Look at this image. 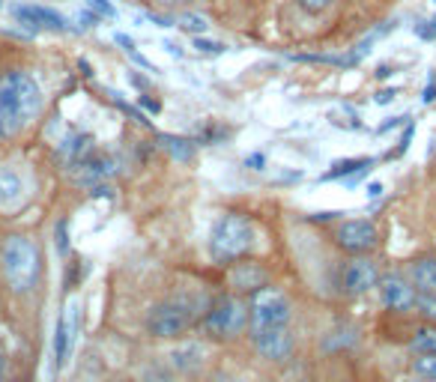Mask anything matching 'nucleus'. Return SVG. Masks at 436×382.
I'll use <instances>...</instances> for the list:
<instances>
[{"instance_id": "obj_1", "label": "nucleus", "mask_w": 436, "mask_h": 382, "mask_svg": "<svg viewBox=\"0 0 436 382\" xmlns=\"http://www.w3.org/2000/svg\"><path fill=\"white\" fill-rule=\"evenodd\" d=\"M42 93L27 72L0 75V138H15L39 114Z\"/></svg>"}, {"instance_id": "obj_2", "label": "nucleus", "mask_w": 436, "mask_h": 382, "mask_svg": "<svg viewBox=\"0 0 436 382\" xmlns=\"http://www.w3.org/2000/svg\"><path fill=\"white\" fill-rule=\"evenodd\" d=\"M254 248V224L239 215V212H227L212 224L209 233V257L216 263H233L245 257Z\"/></svg>"}, {"instance_id": "obj_3", "label": "nucleus", "mask_w": 436, "mask_h": 382, "mask_svg": "<svg viewBox=\"0 0 436 382\" xmlns=\"http://www.w3.org/2000/svg\"><path fill=\"white\" fill-rule=\"evenodd\" d=\"M42 272V257L36 242L27 239V236H9L3 245V275L9 281V287L18 290V293H27V290L36 287Z\"/></svg>"}, {"instance_id": "obj_4", "label": "nucleus", "mask_w": 436, "mask_h": 382, "mask_svg": "<svg viewBox=\"0 0 436 382\" xmlns=\"http://www.w3.org/2000/svg\"><path fill=\"white\" fill-rule=\"evenodd\" d=\"M192 325H195V305L183 296L164 299L159 305H153L147 313V332L153 338H162V341L180 338V334H185Z\"/></svg>"}, {"instance_id": "obj_5", "label": "nucleus", "mask_w": 436, "mask_h": 382, "mask_svg": "<svg viewBox=\"0 0 436 382\" xmlns=\"http://www.w3.org/2000/svg\"><path fill=\"white\" fill-rule=\"evenodd\" d=\"M290 317H293V305L290 299L281 293L278 287H260L251 293L248 302V320H251V332L260 329H287Z\"/></svg>"}, {"instance_id": "obj_6", "label": "nucleus", "mask_w": 436, "mask_h": 382, "mask_svg": "<svg viewBox=\"0 0 436 382\" xmlns=\"http://www.w3.org/2000/svg\"><path fill=\"white\" fill-rule=\"evenodd\" d=\"M245 323H248V305H245L239 296H221L212 302V308L206 311L204 329L209 338L230 341L245 329Z\"/></svg>"}, {"instance_id": "obj_7", "label": "nucleus", "mask_w": 436, "mask_h": 382, "mask_svg": "<svg viewBox=\"0 0 436 382\" xmlns=\"http://www.w3.org/2000/svg\"><path fill=\"white\" fill-rule=\"evenodd\" d=\"M335 242L341 245L344 251H350V254H365V251H371L374 245L379 242V233L374 227V221H367V218H350V221H344L338 233H335Z\"/></svg>"}, {"instance_id": "obj_8", "label": "nucleus", "mask_w": 436, "mask_h": 382, "mask_svg": "<svg viewBox=\"0 0 436 382\" xmlns=\"http://www.w3.org/2000/svg\"><path fill=\"white\" fill-rule=\"evenodd\" d=\"M374 287H379L377 263L367 260V257H353V260L344 266L341 290L346 296H365V293H371Z\"/></svg>"}, {"instance_id": "obj_9", "label": "nucleus", "mask_w": 436, "mask_h": 382, "mask_svg": "<svg viewBox=\"0 0 436 382\" xmlns=\"http://www.w3.org/2000/svg\"><path fill=\"white\" fill-rule=\"evenodd\" d=\"M78 325H81V305H78V302H69V305L63 308L60 320H57V329H54V367L57 370L66 365V358L72 355Z\"/></svg>"}, {"instance_id": "obj_10", "label": "nucleus", "mask_w": 436, "mask_h": 382, "mask_svg": "<svg viewBox=\"0 0 436 382\" xmlns=\"http://www.w3.org/2000/svg\"><path fill=\"white\" fill-rule=\"evenodd\" d=\"M13 15L33 33L36 30H57V33L69 30V21H66L57 9H48V6H39V3H18L13 9Z\"/></svg>"}, {"instance_id": "obj_11", "label": "nucleus", "mask_w": 436, "mask_h": 382, "mask_svg": "<svg viewBox=\"0 0 436 382\" xmlns=\"http://www.w3.org/2000/svg\"><path fill=\"white\" fill-rule=\"evenodd\" d=\"M257 353L269 362H284L290 358V350H293V338H290L287 329H260V332H251Z\"/></svg>"}, {"instance_id": "obj_12", "label": "nucleus", "mask_w": 436, "mask_h": 382, "mask_svg": "<svg viewBox=\"0 0 436 382\" xmlns=\"http://www.w3.org/2000/svg\"><path fill=\"white\" fill-rule=\"evenodd\" d=\"M379 290H383V305L388 311L404 313V311H409L412 305H416V290H412L400 275H388Z\"/></svg>"}, {"instance_id": "obj_13", "label": "nucleus", "mask_w": 436, "mask_h": 382, "mask_svg": "<svg viewBox=\"0 0 436 382\" xmlns=\"http://www.w3.org/2000/svg\"><path fill=\"white\" fill-rule=\"evenodd\" d=\"M227 281H230V287L237 290V293H254V290L266 287L269 275H266V269L257 266V263H237L227 272Z\"/></svg>"}, {"instance_id": "obj_14", "label": "nucleus", "mask_w": 436, "mask_h": 382, "mask_svg": "<svg viewBox=\"0 0 436 382\" xmlns=\"http://www.w3.org/2000/svg\"><path fill=\"white\" fill-rule=\"evenodd\" d=\"M72 174H75V183L90 185V183H99V179H105V176L114 174V162L105 159V155H93L90 153L87 159L72 164Z\"/></svg>"}, {"instance_id": "obj_15", "label": "nucleus", "mask_w": 436, "mask_h": 382, "mask_svg": "<svg viewBox=\"0 0 436 382\" xmlns=\"http://www.w3.org/2000/svg\"><path fill=\"white\" fill-rule=\"evenodd\" d=\"M24 200V176L15 167H0V209H15Z\"/></svg>"}, {"instance_id": "obj_16", "label": "nucleus", "mask_w": 436, "mask_h": 382, "mask_svg": "<svg viewBox=\"0 0 436 382\" xmlns=\"http://www.w3.org/2000/svg\"><path fill=\"white\" fill-rule=\"evenodd\" d=\"M371 167H374V159H344V162H335L320 179H323V183H329V179H344V176L356 179V176L367 174Z\"/></svg>"}, {"instance_id": "obj_17", "label": "nucleus", "mask_w": 436, "mask_h": 382, "mask_svg": "<svg viewBox=\"0 0 436 382\" xmlns=\"http://www.w3.org/2000/svg\"><path fill=\"white\" fill-rule=\"evenodd\" d=\"M412 284H416L419 293L436 296V257H424L412 266Z\"/></svg>"}, {"instance_id": "obj_18", "label": "nucleus", "mask_w": 436, "mask_h": 382, "mask_svg": "<svg viewBox=\"0 0 436 382\" xmlns=\"http://www.w3.org/2000/svg\"><path fill=\"white\" fill-rule=\"evenodd\" d=\"M90 153H93V138H90V134H72V138H66V141L60 143V155H63V159L69 162V164L87 159Z\"/></svg>"}, {"instance_id": "obj_19", "label": "nucleus", "mask_w": 436, "mask_h": 382, "mask_svg": "<svg viewBox=\"0 0 436 382\" xmlns=\"http://www.w3.org/2000/svg\"><path fill=\"white\" fill-rule=\"evenodd\" d=\"M159 141H162V147L171 153L176 162H188L195 155V141H188V138H176V134H159Z\"/></svg>"}, {"instance_id": "obj_20", "label": "nucleus", "mask_w": 436, "mask_h": 382, "mask_svg": "<svg viewBox=\"0 0 436 382\" xmlns=\"http://www.w3.org/2000/svg\"><path fill=\"white\" fill-rule=\"evenodd\" d=\"M200 355H204V350H200L197 344H185V346H176L171 353V362L180 370H192L195 365H200Z\"/></svg>"}, {"instance_id": "obj_21", "label": "nucleus", "mask_w": 436, "mask_h": 382, "mask_svg": "<svg viewBox=\"0 0 436 382\" xmlns=\"http://www.w3.org/2000/svg\"><path fill=\"white\" fill-rule=\"evenodd\" d=\"M412 350L419 355H436V329H419L416 338H412Z\"/></svg>"}, {"instance_id": "obj_22", "label": "nucleus", "mask_w": 436, "mask_h": 382, "mask_svg": "<svg viewBox=\"0 0 436 382\" xmlns=\"http://www.w3.org/2000/svg\"><path fill=\"white\" fill-rule=\"evenodd\" d=\"M412 370H416V376L421 379H428V382H436V355H419V358H412Z\"/></svg>"}, {"instance_id": "obj_23", "label": "nucleus", "mask_w": 436, "mask_h": 382, "mask_svg": "<svg viewBox=\"0 0 436 382\" xmlns=\"http://www.w3.org/2000/svg\"><path fill=\"white\" fill-rule=\"evenodd\" d=\"M174 24L183 27V30H188V33H195V36H200V33L206 30V18H204V15H195V13H185V15L176 18Z\"/></svg>"}, {"instance_id": "obj_24", "label": "nucleus", "mask_w": 436, "mask_h": 382, "mask_svg": "<svg viewBox=\"0 0 436 382\" xmlns=\"http://www.w3.org/2000/svg\"><path fill=\"white\" fill-rule=\"evenodd\" d=\"M195 51H197V54H206V57H218V54L227 51V45L212 42V39H204V36H195Z\"/></svg>"}, {"instance_id": "obj_25", "label": "nucleus", "mask_w": 436, "mask_h": 382, "mask_svg": "<svg viewBox=\"0 0 436 382\" xmlns=\"http://www.w3.org/2000/svg\"><path fill=\"white\" fill-rule=\"evenodd\" d=\"M416 308H419V313H421L424 320L436 323V296H433V293H421V296H416Z\"/></svg>"}, {"instance_id": "obj_26", "label": "nucleus", "mask_w": 436, "mask_h": 382, "mask_svg": "<svg viewBox=\"0 0 436 382\" xmlns=\"http://www.w3.org/2000/svg\"><path fill=\"white\" fill-rule=\"evenodd\" d=\"M87 6H90V13L99 18H117V9L111 0H87Z\"/></svg>"}, {"instance_id": "obj_27", "label": "nucleus", "mask_w": 436, "mask_h": 382, "mask_svg": "<svg viewBox=\"0 0 436 382\" xmlns=\"http://www.w3.org/2000/svg\"><path fill=\"white\" fill-rule=\"evenodd\" d=\"M54 236H57V251L66 257V254H69V221H60Z\"/></svg>"}, {"instance_id": "obj_28", "label": "nucleus", "mask_w": 436, "mask_h": 382, "mask_svg": "<svg viewBox=\"0 0 436 382\" xmlns=\"http://www.w3.org/2000/svg\"><path fill=\"white\" fill-rule=\"evenodd\" d=\"M335 3V0H299V6L305 9V13L311 15H320V13H326V9Z\"/></svg>"}, {"instance_id": "obj_29", "label": "nucleus", "mask_w": 436, "mask_h": 382, "mask_svg": "<svg viewBox=\"0 0 436 382\" xmlns=\"http://www.w3.org/2000/svg\"><path fill=\"white\" fill-rule=\"evenodd\" d=\"M111 99H114V102H117V105H120L122 111H126V114H132V120H138V122H141V126H150V120H147V117H143V114H141V111H135V108H132L129 102H122V99H120V93H111Z\"/></svg>"}, {"instance_id": "obj_30", "label": "nucleus", "mask_w": 436, "mask_h": 382, "mask_svg": "<svg viewBox=\"0 0 436 382\" xmlns=\"http://www.w3.org/2000/svg\"><path fill=\"white\" fill-rule=\"evenodd\" d=\"M263 164H266V159H263L260 153H254V155L245 159V167H251V171H263Z\"/></svg>"}, {"instance_id": "obj_31", "label": "nucleus", "mask_w": 436, "mask_h": 382, "mask_svg": "<svg viewBox=\"0 0 436 382\" xmlns=\"http://www.w3.org/2000/svg\"><path fill=\"white\" fill-rule=\"evenodd\" d=\"M409 117L404 114V117H391L388 122H383V126H379V132H388V129H398V126H404V122H407Z\"/></svg>"}, {"instance_id": "obj_32", "label": "nucleus", "mask_w": 436, "mask_h": 382, "mask_svg": "<svg viewBox=\"0 0 436 382\" xmlns=\"http://www.w3.org/2000/svg\"><path fill=\"white\" fill-rule=\"evenodd\" d=\"M117 45H122V51H126V54L135 51V42H132V39L126 36V33H117Z\"/></svg>"}, {"instance_id": "obj_33", "label": "nucleus", "mask_w": 436, "mask_h": 382, "mask_svg": "<svg viewBox=\"0 0 436 382\" xmlns=\"http://www.w3.org/2000/svg\"><path fill=\"white\" fill-rule=\"evenodd\" d=\"M412 132H416V129H412V126H407V132H404V138H400V147H398V153H395V155H400V153H407V147H409V141H412Z\"/></svg>"}, {"instance_id": "obj_34", "label": "nucleus", "mask_w": 436, "mask_h": 382, "mask_svg": "<svg viewBox=\"0 0 436 382\" xmlns=\"http://www.w3.org/2000/svg\"><path fill=\"white\" fill-rule=\"evenodd\" d=\"M141 108H147V111H153V114H159V102H155V99H150V96H141Z\"/></svg>"}, {"instance_id": "obj_35", "label": "nucleus", "mask_w": 436, "mask_h": 382, "mask_svg": "<svg viewBox=\"0 0 436 382\" xmlns=\"http://www.w3.org/2000/svg\"><path fill=\"white\" fill-rule=\"evenodd\" d=\"M395 93H398V90H383V93H377V105L391 102V99H395Z\"/></svg>"}, {"instance_id": "obj_36", "label": "nucleus", "mask_w": 436, "mask_h": 382, "mask_svg": "<svg viewBox=\"0 0 436 382\" xmlns=\"http://www.w3.org/2000/svg\"><path fill=\"white\" fill-rule=\"evenodd\" d=\"M164 51H167V54H174V57H183L180 45H176V42H171V39H167V42H164Z\"/></svg>"}, {"instance_id": "obj_37", "label": "nucleus", "mask_w": 436, "mask_h": 382, "mask_svg": "<svg viewBox=\"0 0 436 382\" xmlns=\"http://www.w3.org/2000/svg\"><path fill=\"white\" fill-rule=\"evenodd\" d=\"M379 194H383V185H379V183L367 185V197H379Z\"/></svg>"}, {"instance_id": "obj_38", "label": "nucleus", "mask_w": 436, "mask_h": 382, "mask_svg": "<svg viewBox=\"0 0 436 382\" xmlns=\"http://www.w3.org/2000/svg\"><path fill=\"white\" fill-rule=\"evenodd\" d=\"M433 99H436V87H433V81H430V87L424 90V102H433Z\"/></svg>"}, {"instance_id": "obj_39", "label": "nucleus", "mask_w": 436, "mask_h": 382, "mask_svg": "<svg viewBox=\"0 0 436 382\" xmlns=\"http://www.w3.org/2000/svg\"><path fill=\"white\" fill-rule=\"evenodd\" d=\"M377 75H379V78H388V75H391V69H388V66H379V72H377Z\"/></svg>"}, {"instance_id": "obj_40", "label": "nucleus", "mask_w": 436, "mask_h": 382, "mask_svg": "<svg viewBox=\"0 0 436 382\" xmlns=\"http://www.w3.org/2000/svg\"><path fill=\"white\" fill-rule=\"evenodd\" d=\"M155 3H162V6H174V3H183V0H155Z\"/></svg>"}, {"instance_id": "obj_41", "label": "nucleus", "mask_w": 436, "mask_h": 382, "mask_svg": "<svg viewBox=\"0 0 436 382\" xmlns=\"http://www.w3.org/2000/svg\"><path fill=\"white\" fill-rule=\"evenodd\" d=\"M0 376H3V355H0Z\"/></svg>"}, {"instance_id": "obj_42", "label": "nucleus", "mask_w": 436, "mask_h": 382, "mask_svg": "<svg viewBox=\"0 0 436 382\" xmlns=\"http://www.w3.org/2000/svg\"><path fill=\"white\" fill-rule=\"evenodd\" d=\"M412 382H428V379H421V376H419V379H412Z\"/></svg>"}, {"instance_id": "obj_43", "label": "nucleus", "mask_w": 436, "mask_h": 382, "mask_svg": "<svg viewBox=\"0 0 436 382\" xmlns=\"http://www.w3.org/2000/svg\"><path fill=\"white\" fill-rule=\"evenodd\" d=\"M0 9H3V0H0Z\"/></svg>"}]
</instances>
